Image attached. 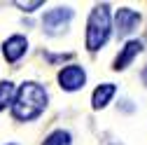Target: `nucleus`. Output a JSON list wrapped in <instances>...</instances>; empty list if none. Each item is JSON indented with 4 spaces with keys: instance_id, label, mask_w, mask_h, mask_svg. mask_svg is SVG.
Returning <instances> with one entry per match:
<instances>
[{
    "instance_id": "obj_9",
    "label": "nucleus",
    "mask_w": 147,
    "mask_h": 145,
    "mask_svg": "<svg viewBox=\"0 0 147 145\" xmlns=\"http://www.w3.org/2000/svg\"><path fill=\"white\" fill-rule=\"evenodd\" d=\"M14 91H16V89H14L12 82H0V110H5L7 103H12Z\"/></svg>"
},
{
    "instance_id": "obj_2",
    "label": "nucleus",
    "mask_w": 147,
    "mask_h": 145,
    "mask_svg": "<svg viewBox=\"0 0 147 145\" xmlns=\"http://www.w3.org/2000/svg\"><path fill=\"white\" fill-rule=\"evenodd\" d=\"M107 38H110V7L96 5L86 26V47L91 51H96L107 42Z\"/></svg>"
},
{
    "instance_id": "obj_8",
    "label": "nucleus",
    "mask_w": 147,
    "mask_h": 145,
    "mask_svg": "<svg viewBox=\"0 0 147 145\" xmlns=\"http://www.w3.org/2000/svg\"><path fill=\"white\" fill-rule=\"evenodd\" d=\"M115 91H117V87L112 84V82H105V84H100L96 91H94V96H91V105L96 108H105L107 103H110V98L115 96Z\"/></svg>"
},
{
    "instance_id": "obj_7",
    "label": "nucleus",
    "mask_w": 147,
    "mask_h": 145,
    "mask_svg": "<svg viewBox=\"0 0 147 145\" xmlns=\"http://www.w3.org/2000/svg\"><path fill=\"white\" fill-rule=\"evenodd\" d=\"M140 51H142V42H140V40H131V42H128V45L121 49V54L117 56V61H115V70H121V68H126V66L131 63V61L138 56Z\"/></svg>"
},
{
    "instance_id": "obj_6",
    "label": "nucleus",
    "mask_w": 147,
    "mask_h": 145,
    "mask_svg": "<svg viewBox=\"0 0 147 145\" xmlns=\"http://www.w3.org/2000/svg\"><path fill=\"white\" fill-rule=\"evenodd\" d=\"M26 47H28V42H26L24 35H12V38L5 40V45H3V54H5V59L9 63H14L26 54Z\"/></svg>"
},
{
    "instance_id": "obj_1",
    "label": "nucleus",
    "mask_w": 147,
    "mask_h": 145,
    "mask_svg": "<svg viewBox=\"0 0 147 145\" xmlns=\"http://www.w3.org/2000/svg\"><path fill=\"white\" fill-rule=\"evenodd\" d=\"M45 105H47V91L35 82H26L12 101V115L16 119L28 122L38 117L45 110Z\"/></svg>"
},
{
    "instance_id": "obj_13",
    "label": "nucleus",
    "mask_w": 147,
    "mask_h": 145,
    "mask_svg": "<svg viewBox=\"0 0 147 145\" xmlns=\"http://www.w3.org/2000/svg\"><path fill=\"white\" fill-rule=\"evenodd\" d=\"M9 145H14V143H9Z\"/></svg>"
},
{
    "instance_id": "obj_3",
    "label": "nucleus",
    "mask_w": 147,
    "mask_h": 145,
    "mask_svg": "<svg viewBox=\"0 0 147 145\" xmlns=\"http://www.w3.org/2000/svg\"><path fill=\"white\" fill-rule=\"evenodd\" d=\"M70 19H72V9H70V7H56V9H51V12L45 14L42 26H45L47 33L56 35V33H61V30L68 26Z\"/></svg>"
},
{
    "instance_id": "obj_10",
    "label": "nucleus",
    "mask_w": 147,
    "mask_h": 145,
    "mask_svg": "<svg viewBox=\"0 0 147 145\" xmlns=\"http://www.w3.org/2000/svg\"><path fill=\"white\" fill-rule=\"evenodd\" d=\"M42 145H70V133L68 131H54Z\"/></svg>"
},
{
    "instance_id": "obj_5",
    "label": "nucleus",
    "mask_w": 147,
    "mask_h": 145,
    "mask_svg": "<svg viewBox=\"0 0 147 145\" xmlns=\"http://www.w3.org/2000/svg\"><path fill=\"white\" fill-rule=\"evenodd\" d=\"M59 82H61V87L65 89V91H75V89L84 87L86 72H84L80 66H68V68H63V70L59 72Z\"/></svg>"
},
{
    "instance_id": "obj_11",
    "label": "nucleus",
    "mask_w": 147,
    "mask_h": 145,
    "mask_svg": "<svg viewBox=\"0 0 147 145\" xmlns=\"http://www.w3.org/2000/svg\"><path fill=\"white\" fill-rule=\"evenodd\" d=\"M45 3L42 0H35V3H16V7H21L24 12H33V9H38V7H42Z\"/></svg>"
},
{
    "instance_id": "obj_4",
    "label": "nucleus",
    "mask_w": 147,
    "mask_h": 145,
    "mask_svg": "<svg viewBox=\"0 0 147 145\" xmlns=\"http://www.w3.org/2000/svg\"><path fill=\"white\" fill-rule=\"evenodd\" d=\"M115 21H117V35H119V38H126L128 33H133V30L140 26V14H138L136 9L121 7V9H117V14H115Z\"/></svg>"
},
{
    "instance_id": "obj_12",
    "label": "nucleus",
    "mask_w": 147,
    "mask_h": 145,
    "mask_svg": "<svg viewBox=\"0 0 147 145\" xmlns=\"http://www.w3.org/2000/svg\"><path fill=\"white\" fill-rule=\"evenodd\" d=\"M142 82L147 84V66H145V70H142Z\"/></svg>"
}]
</instances>
